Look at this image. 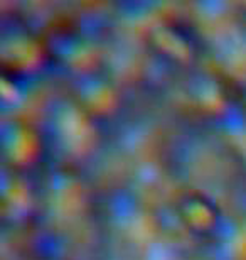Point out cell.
I'll list each match as a JSON object with an SVG mask.
<instances>
[{"instance_id": "obj_2", "label": "cell", "mask_w": 246, "mask_h": 260, "mask_svg": "<svg viewBox=\"0 0 246 260\" xmlns=\"http://www.w3.org/2000/svg\"><path fill=\"white\" fill-rule=\"evenodd\" d=\"M5 150L15 164H29L38 154V139L30 127L12 125V134H5Z\"/></svg>"}, {"instance_id": "obj_1", "label": "cell", "mask_w": 246, "mask_h": 260, "mask_svg": "<svg viewBox=\"0 0 246 260\" xmlns=\"http://www.w3.org/2000/svg\"><path fill=\"white\" fill-rule=\"evenodd\" d=\"M179 220L196 235H211L219 225V210L211 198L202 193L186 194L177 208Z\"/></svg>"}]
</instances>
